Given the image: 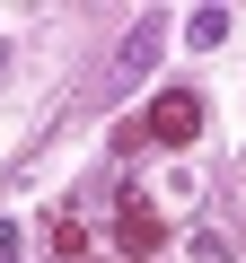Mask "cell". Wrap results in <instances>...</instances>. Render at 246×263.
<instances>
[{"label": "cell", "instance_id": "cell-1", "mask_svg": "<svg viewBox=\"0 0 246 263\" xmlns=\"http://www.w3.org/2000/svg\"><path fill=\"white\" fill-rule=\"evenodd\" d=\"M141 132H150V141H167V149H185L194 132H202V97H159Z\"/></svg>", "mask_w": 246, "mask_h": 263}, {"label": "cell", "instance_id": "cell-3", "mask_svg": "<svg viewBox=\"0 0 246 263\" xmlns=\"http://www.w3.org/2000/svg\"><path fill=\"white\" fill-rule=\"evenodd\" d=\"M185 35H194V44H220V35H229V9H194V27H185Z\"/></svg>", "mask_w": 246, "mask_h": 263}, {"label": "cell", "instance_id": "cell-4", "mask_svg": "<svg viewBox=\"0 0 246 263\" xmlns=\"http://www.w3.org/2000/svg\"><path fill=\"white\" fill-rule=\"evenodd\" d=\"M0 263H18V228L9 219H0Z\"/></svg>", "mask_w": 246, "mask_h": 263}, {"label": "cell", "instance_id": "cell-2", "mask_svg": "<svg viewBox=\"0 0 246 263\" xmlns=\"http://www.w3.org/2000/svg\"><path fill=\"white\" fill-rule=\"evenodd\" d=\"M114 237L132 246V254H150V246H159V219H150L141 202H123V211H114Z\"/></svg>", "mask_w": 246, "mask_h": 263}]
</instances>
